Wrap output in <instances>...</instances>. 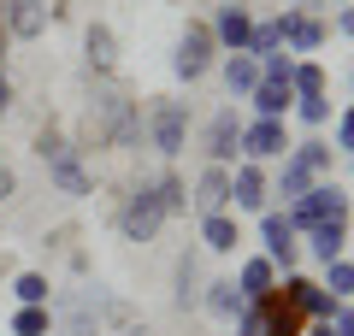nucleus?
I'll return each instance as SVG.
<instances>
[{"instance_id": "nucleus-1", "label": "nucleus", "mask_w": 354, "mask_h": 336, "mask_svg": "<svg viewBox=\"0 0 354 336\" xmlns=\"http://www.w3.org/2000/svg\"><path fill=\"white\" fill-rule=\"evenodd\" d=\"M142 136V112L124 88H101V95L83 106V148H130Z\"/></svg>"}, {"instance_id": "nucleus-2", "label": "nucleus", "mask_w": 354, "mask_h": 336, "mask_svg": "<svg viewBox=\"0 0 354 336\" xmlns=\"http://www.w3.org/2000/svg\"><path fill=\"white\" fill-rule=\"evenodd\" d=\"M348 212H354V195H348L342 183H330V177H325V183H313L301 200H290V207H283V218L295 224V236H307V230H319L325 218H348Z\"/></svg>"}, {"instance_id": "nucleus-3", "label": "nucleus", "mask_w": 354, "mask_h": 336, "mask_svg": "<svg viewBox=\"0 0 354 336\" xmlns=\"http://www.w3.org/2000/svg\"><path fill=\"white\" fill-rule=\"evenodd\" d=\"M148 136H153V153H160V160H177V153L189 148V106H183V100H153Z\"/></svg>"}, {"instance_id": "nucleus-4", "label": "nucleus", "mask_w": 354, "mask_h": 336, "mask_svg": "<svg viewBox=\"0 0 354 336\" xmlns=\"http://www.w3.org/2000/svg\"><path fill=\"white\" fill-rule=\"evenodd\" d=\"M165 230V207H160V195H153V183H142L136 195L118 207V236L124 242H153Z\"/></svg>"}, {"instance_id": "nucleus-5", "label": "nucleus", "mask_w": 354, "mask_h": 336, "mask_svg": "<svg viewBox=\"0 0 354 336\" xmlns=\"http://www.w3.org/2000/svg\"><path fill=\"white\" fill-rule=\"evenodd\" d=\"M48 307H53V336H101V301L88 289H71Z\"/></svg>"}, {"instance_id": "nucleus-6", "label": "nucleus", "mask_w": 354, "mask_h": 336, "mask_svg": "<svg viewBox=\"0 0 354 336\" xmlns=\"http://www.w3.org/2000/svg\"><path fill=\"white\" fill-rule=\"evenodd\" d=\"M213 30L207 24H189L183 36H177V53H171V71H177V83H201L207 71H213Z\"/></svg>"}, {"instance_id": "nucleus-7", "label": "nucleus", "mask_w": 354, "mask_h": 336, "mask_svg": "<svg viewBox=\"0 0 354 336\" xmlns=\"http://www.w3.org/2000/svg\"><path fill=\"white\" fill-rule=\"evenodd\" d=\"M290 153V118H254L242 124V160L266 165V160H283Z\"/></svg>"}, {"instance_id": "nucleus-8", "label": "nucleus", "mask_w": 354, "mask_h": 336, "mask_svg": "<svg viewBox=\"0 0 354 336\" xmlns=\"http://www.w3.org/2000/svg\"><path fill=\"white\" fill-rule=\"evenodd\" d=\"M236 153H242V112L218 106L207 118V165H236Z\"/></svg>"}, {"instance_id": "nucleus-9", "label": "nucleus", "mask_w": 354, "mask_h": 336, "mask_svg": "<svg viewBox=\"0 0 354 336\" xmlns=\"http://www.w3.org/2000/svg\"><path fill=\"white\" fill-rule=\"evenodd\" d=\"M260 242H266V260L290 277V272H295V224L283 218V212L266 207V212H260Z\"/></svg>"}, {"instance_id": "nucleus-10", "label": "nucleus", "mask_w": 354, "mask_h": 336, "mask_svg": "<svg viewBox=\"0 0 354 336\" xmlns=\"http://www.w3.org/2000/svg\"><path fill=\"white\" fill-rule=\"evenodd\" d=\"M278 30H283V48H295V53H319L325 48V18H313V12H301V6H283L278 12Z\"/></svg>"}, {"instance_id": "nucleus-11", "label": "nucleus", "mask_w": 354, "mask_h": 336, "mask_svg": "<svg viewBox=\"0 0 354 336\" xmlns=\"http://www.w3.org/2000/svg\"><path fill=\"white\" fill-rule=\"evenodd\" d=\"M266 200H272V183H266V171L254 160L230 165V207L236 212H266Z\"/></svg>"}, {"instance_id": "nucleus-12", "label": "nucleus", "mask_w": 354, "mask_h": 336, "mask_svg": "<svg viewBox=\"0 0 354 336\" xmlns=\"http://www.w3.org/2000/svg\"><path fill=\"white\" fill-rule=\"evenodd\" d=\"M213 41L225 53H248V36H254V18H248V6H236V0H225V6H218V18L213 24Z\"/></svg>"}, {"instance_id": "nucleus-13", "label": "nucleus", "mask_w": 354, "mask_h": 336, "mask_svg": "<svg viewBox=\"0 0 354 336\" xmlns=\"http://www.w3.org/2000/svg\"><path fill=\"white\" fill-rule=\"evenodd\" d=\"M48 177H53V189H59L65 200H88L95 195V177H88V165L77 160V148H65L59 160H48Z\"/></svg>"}, {"instance_id": "nucleus-14", "label": "nucleus", "mask_w": 354, "mask_h": 336, "mask_svg": "<svg viewBox=\"0 0 354 336\" xmlns=\"http://www.w3.org/2000/svg\"><path fill=\"white\" fill-rule=\"evenodd\" d=\"M0 18L18 41H36L48 36V0H0Z\"/></svg>"}, {"instance_id": "nucleus-15", "label": "nucleus", "mask_w": 354, "mask_h": 336, "mask_svg": "<svg viewBox=\"0 0 354 336\" xmlns=\"http://www.w3.org/2000/svg\"><path fill=\"white\" fill-rule=\"evenodd\" d=\"M195 212H230V165H201L195 177Z\"/></svg>"}, {"instance_id": "nucleus-16", "label": "nucleus", "mask_w": 354, "mask_h": 336, "mask_svg": "<svg viewBox=\"0 0 354 336\" xmlns=\"http://www.w3.org/2000/svg\"><path fill=\"white\" fill-rule=\"evenodd\" d=\"M83 59H88V71H95V77H113L118 71V36L106 24H88L83 30Z\"/></svg>"}, {"instance_id": "nucleus-17", "label": "nucleus", "mask_w": 354, "mask_h": 336, "mask_svg": "<svg viewBox=\"0 0 354 336\" xmlns=\"http://www.w3.org/2000/svg\"><path fill=\"white\" fill-rule=\"evenodd\" d=\"M342 248H348V218H325L319 230H307V254H313L319 265L342 260Z\"/></svg>"}, {"instance_id": "nucleus-18", "label": "nucleus", "mask_w": 354, "mask_h": 336, "mask_svg": "<svg viewBox=\"0 0 354 336\" xmlns=\"http://www.w3.org/2000/svg\"><path fill=\"white\" fill-rule=\"evenodd\" d=\"M236 242H242L236 212H207V218H201V248L207 254H236Z\"/></svg>"}, {"instance_id": "nucleus-19", "label": "nucleus", "mask_w": 354, "mask_h": 336, "mask_svg": "<svg viewBox=\"0 0 354 336\" xmlns=\"http://www.w3.org/2000/svg\"><path fill=\"white\" fill-rule=\"evenodd\" d=\"M236 289H242L248 301H272V289H278V265L266 260V254L242 260V272H236Z\"/></svg>"}, {"instance_id": "nucleus-20", "label": "nucleus", "mask_w": 354, "mask_h": 336, "mask_svg": "<svg viewBox=\"0 0 354 336\" xmlns=\"http://www.w3.org/2000/svg\"><path fill=\"white\" fill-rule=\"evenodd\" d=\"M201 301H207V312H213V319H225V324H236L242 307H248V295L236 289V277H218V283H207Z\"/></svg>"}, {"instance_id": "nucleus-21", "label": "nucleus", "mask_w": 354, "mask_h": 336, "mask_svg": "<svg viewBox=\"0 0 354 336\" xmlns=\"http://www.w3.org/2000/svg\"><path fill=\"white\" fill-rule=\"evenodd\" d=\"M248 100H254V118H290L295 112V88L290 83H260Z\"/></svg>"}, {"instance_id": "nucleus-22", "label": "nucleus", "mask_w": 354, "mask_h": 336, "mask_svg": "<svg viewBox=\"0 0 354 336\" xmlns=\"http://www.w3.org/2000/svg\"><path fill=\"white\" fill-rule=\"evenodd\" d=\"M225 88L248 100L254 88H260V59H254V53H230L225 59Z\"/></svg>"}, {"instance_id": "nucleus-23", "label": "nucleus", "mask_w": 354, "mask_h": 336, "mask_svg": "<svg viewBox=\"0 0 354 336\" xmlns=\"http://www.w3.org/2000/svg\"><path fill=\"white\" fill-rule=\"evenodd\" d=\"M290 88H295V100H319V95H330V77H325V65H319V59H295Z\"/></svg>"}, {"instance_id": "nucleus-24", "label": "nucleus", "mask_w": 354, "mask_h": 336, "mask_svg": "<svg viewBox=\"0 0 354 336\" xmlns=\"http://www.w3.org/2000/svg\"><path fill=\"white\" fill-rule=\"evenodd\" d=\"M313 183H319V177L307 171V165L295 160V153H283V171H278V189H272V195H283V207H290V200H301Z\"/></svg>"}, {"instance_id": "nucleus-25", "label": "nucleus", "mask_w": 354, "mask_h": 336, "mask_svg": "<svg viewBox=\"0 0 354 336\" xmlns=\"http://www.w3.org/2000/svg\"><path fill=\"white\" fill-rule=\"evenodd\" d=\"M153 195H160L165 218H177V212H189V183H183L177 171H160V177H153Z\"/></svg>"}, {"instance_id": "nucleus-26", "label": "nucleus", "mask_w": 354, "mask_h": 336, "mask_svg": "<svg viewBox=\"0 0 354 336\" xmlns=\"http://www.w3.org/2000/svg\"><path fill=\"white\" fill-rule=\"evenodd\" d=\"M12 295H18V307H48L53 283H48V272H18L12 277Z\"/></svg>"}, {"instance_id": "nucleus-27", "label": "nucleus", "mask_w": 354, "mask_h": 336, "mask_svg": "<svg viewBox=\"0 0 354 336\" xmlns=\"http://www.w3.org/2000/svg\"><path fill=\"white\" fill-rule=\"evenodd\" d=\"M290 153H295V160H301L307 171L319 177V183H325V177H330V142H319V136H307V142H290Z\"/></svg>"}, {"instance_id": "nucleus-28", "label": "nucleus", "mask_w": 354, "mask_h": 336, "mask_svg": "<svg viewBox=\"0 0 354 336\" xmlns=\"http://www.w3.org/2000/svg\"><path fill=\"white\" fill-rule=\"evenodd\" d=\"M12 336H53V307H18Z\"/></svg>"}, {"instance_id": "nucleus-29", "label": "nucleus", "mask_w": 354, "mask_h": 336, "mask_svg": "<svg viewBox=\"0 0 354 336\" xmlns=\"http://www.w3.org/2000/svg\"><path fill=\"white\" fill-rule=\"evenodd\" d=\"M248 53H254V59H272V53H283V30H278V18L254 24V36H248Z\"/></svg>"}, {"instance_id": "nucleus-30", "label": "nucleus", "mask_w": 354, "mask_h": 336, "mask_svg": "<svg viewBox=\"0 0 354 336\" xmlns=\"http://www.w3.org/2000/svg\"><path fill=\"white\" fill-rule=\"evenodd\" d=\"M201 301V272H195V254L177 260V307H195Z\"/></svg>"}, {"instance_id": "nucleus-31", "label": "nucleus", "mask_w": 354, "mask_h": 336, "mask_svg": "<svg viewBox=\"0 0 354 336\" xmlns=\"http://www.w3.org/2000/svg\"><path fill=\"white\" fill-rule=\"evenodd\" d=\"M236 336H272V307L266 301H248L242 319H236Z\"/></svg>"}, {"instance_id": "nucleus-32", "label": "nucleus", "mask_w": 354, "mask_h": 336, "mask_svg": "<svg viewBox=\"0 0 354 336\" xmlns=\"http://www.w3.org/2000/svg\"><path fill=\"white\" fill-rule=\"evenodd\" d=\"M325 295H337V301L354 295V260H330L325 265Z\"/></svg>"}, {"instance_id": "nucleus-33", "label": "nucleus", "mask_w": 354, "mask_h": 336, "mask_svg": "<svg viewBox=\"0 0 354 336\" xmlns=\"http://www.w3.org/2000/svg\"><path fill=\"white\" fill-rule=\"evenodd\" d=\"M295 118H301L307 130H319V124H330V95H319V100H295Z\"/></svg>"}, {"instance_id": "nucleus-34", "label": "nucleus", "mask_w": 354, "mask_h": 336, "mask_svg": "<svg viewBox=\"0 0 354 336\" xmlns=\"http://www.w3.org/2000/svg\"><path fill=\"white\" fill-rule=\"evenodd\" d=\"M337 148H342V153H354V100L337 112Z\"/></svg>"}, {"instance_id": "nucleus-35", "label": "nucleus", "mask_w": 354, "mask_h": 336, "mask_svg": "<svg viewBox=\"0 0 354 336\" xmlns=\"http://www.w3.org/2000/svg\"><path fill=\"white\" fill-rule=\"evenodd\" d=\"M12 189H18V177H12V165H0V207L12 200Z\"/></svg>"}, {"instance_id": "nucleus-36", "label": "nucleus", "mask_w": 354, "mask_h": 336, "mask_svg": "<svg viewBox=\"0 0 354 336\" xmlns=\"http://www.w3.org/2000/svg\"><path fill=\"white\" fill-rule=\"evenodd\" d=\"M337 30H342L348 41H354V6H342V12H337Z\"/></svg>"}, {"instance_id": "nucleus-37", "label": "nucleus", "mask_w": 354, "mask_h": 336, "mask_svg": "<svg viewBox=\"0 0 354 336\" xmlns=\"http://www.w3.org/2000/svg\"><path fill=\"white\" fill-rule=\"evenodd\" d=\"M12 106V83H6V71H0V112Z\"/></svg>"}, {"instance_id": "nucleus-38", "label": "nucleus", "mask_w": 354, "mask_h": 336, "mask_svg": "<svg viewBox=\"0 0 354 336\" xmlns=\"http://www.w3.org/2000/svg\"><path fill=\"white\" fill-rule=\"evenodd\" d=\"M307 336H337V330H330V319H325V324H313V330H307Z\"/></svg>"}, {"instance_id": "nucleus-39", "label": "nucleus", "mask_w": 354, "mask_h": 336, "mask_svg": "<svg viewBox=\"0 0 354 336\" xmlns=\"http://www.w3.org/2000/svg\"><path fill=\"white\" fill-rule=\"evenodd\" d=\"M113 336H148V330H142V324H124V330H113Z\"/></svg>"}, {"instance_id": "nucleus-40", "label": "nucleus", "mask_w": 354, "mask_h": 336, "mask_svg": "<svg viewBox=\"0 0 354 336\" xmlns=\"http://www.w3.org/2000/svg\"><path fill=\"white\" fill-rule=\"evenodd\" d=\"M337 6H354V0H337Z\"/></svg>"}, {"instance_id": "nucleus-41", "label": "nucleus", "mask_w": 354, "mask_h": 336, "mask_svg": "<svg viewBox=\"0 0 354 336\" xmlns=\"http://www.w3.org/2000/svg\"><path fill=\"white\" fill-rule=\"evenodd\" d=\"M348 88H354V71H348Z\"/></svg>"}]
</instances>
